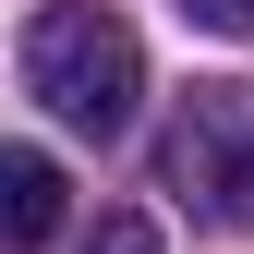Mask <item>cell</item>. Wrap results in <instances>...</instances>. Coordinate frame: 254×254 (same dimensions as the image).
I'll list each match as a JSON object with an SVG mask.
<instances>
[{
  "mask_svg": "<svg viewBox=\"0 0 254 254\" xmlns=\"http://www.w3.org/2000/svg\"><path fill=\"white\" fill-rule=\"evenodd\" d=\"M24 97H37L61 133H121L145 97V49H133V24L109 12V0H49L37 24H24Z\"/></svg>",
  "mask_w": 254,
  "mask_h": 254,
  "instance_id": "cell-1",
  "label": "cell"
},
{
  "mask_svg": "<svg viewBox=\"0 0 254 254\" xmlns=\"http://www.w3.org/2000/svg\"><path fill=\"white\" fill-rule=\"evenodd\" d=\"M157 194H182L206 230H254V85H194L170 109Z\"/></svg>",
  "mask_w": 254,
  "mask_h": 254,
  "instance_id": "cell-2",
  "label": "cell"
},
{
  "mask_svg": "<svg viewBox=\"0 0 254 254\" xmlns=\"http://www.w3.org/2000/svg\"><path fill=\"white\" fill-rule=\"evenodd\" d=\"M61 194H73V182H61L49 145H12V157H0V206H12V242H24V254L61 230Z\"/></svg>",
  "mask_w": 254,
  "mask_h": 254,
  "instance_id": "cell-3",
  "label": "cell"
},
{
  "mask_svg": "<svg viewBox=\"0 0 254 254\" xmlns=\"http://www.w3.org/2000/svg\"><path fill=\"white\" fill-rule=\"evenodd\" d=\"M73 254H157V218L145 206H97V230H85Z\"/></svg>",
  "mask_w": 254,
  "mask_h": 254,
  "instance_id": "cell-4",
  "label": "cell"
},
{
  "mask_svg": "<svg viewBox=\"0 0 254 254\" xmlns=\"http://www.w3.org/2000/svg\"><path fill=\"white\" fill-rule=\"evenodd\" d=\"M182 24H206V37H254V0H182Z\"/></svg>",
  "mask_w": 254,
  "mask_h": 254,
  "instance_id": "cell-5",
  "label": "cell"
}]
</instances>
